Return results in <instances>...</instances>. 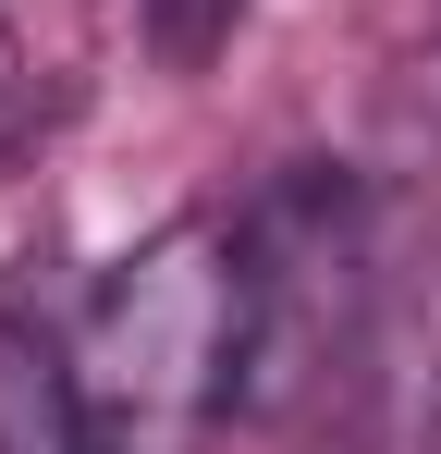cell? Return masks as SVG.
Instances as JSON below:
<instances>
[{
  "instance_id": "1",
  "label": "cell",
  "mask_w": 441,
  "mask_h": 454,
  "mask_svg": "<svg viewBox=\"0 0 441 454\" xmlns=\"http://www.w3.org/2000/svg\"><path fill=\"white\" fill-rule=\"evenodd\" d=\"M74 369L111 454H197L233 418V222H172L86 295Z\"/></svg>"
},
{
  "instance_id": "2",
  "label": "cell",
  "mask_w": 441,
  "mask_h": 454,
  "mask_svg": "<svg viewBox=\"0 0 441 454\" xmlns=\"http://www.w3.org/2000/svg\"><path fill=\"white\" fill-rule=\"evenodd\" d=\"M368 197L331 160H306L233 222V418L306 405L344 356H368Z\"/></svg>"
},
{
  "instance_id": "3",
  "label": "cell",
  "mask_w": 441,
  "mask_h": 454,
  "mask_svg": "<svg viewBox=\"0 0 441 454\" xmlns=\"http://www.w3.org/2000/svg\"><path fill=\"white\" fill-rule=\"evenodd\" d=\"M0 454H111L74 369V319L37 295H0Z\"/></svg>"
},
{
  "instance_id": "4",
  "label": "cell",
  "mask_w": 441,
  "mask_h": 454,
  "mask_svg": "<svg viewBox=\"0 0 441 454\" xmlns=\"http://www.w3.org/2000/svg\"><path fill=\"white\" fill-rule=\"evenodd\" d=\"M368 405L392 454H441V258H417L368 319Z\"/></svg>"
},
{
  "instance_id": "5",
  "label": "cell",
  "mask_w": 441,
  "mask_h": 454,
  "mask_svg": "<svg viewBox=\"0 0 441 454\" xmlns=\"http://www.w3.org/2000/svg\"><path fill=\"white\" fill-rule=\"evenodd\" d=\"M233 12H245V0H147V25H159L172 62H209L220 37H233Z\"/></svg>"
},
{
  "instance_id": "6",
  "label": "cell",
  "mask_w": 441,
  "mask_h": 454,
  "mask_svg": "<svg viewBox=\"0 0 441 454\" xmlns=\"http://www.w3.org/2000/svg\"><path fill=\"white\" fill-rule=\"evenodd\" d=\"M12 111H25V37H12V0H0V136H12Z\"/></svg>"
}]
</instances>
